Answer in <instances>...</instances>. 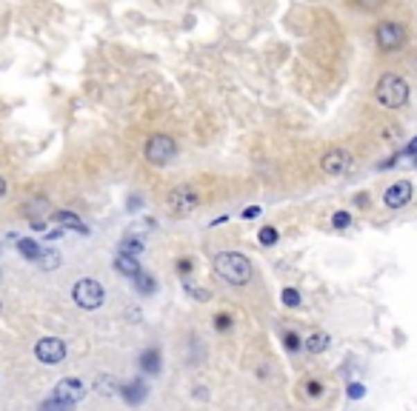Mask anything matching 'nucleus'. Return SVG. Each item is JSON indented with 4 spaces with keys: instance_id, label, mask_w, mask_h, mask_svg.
<instances>
[{
    "instance_id": "1",
    "label": "nucleus",
    "mask_w": 417,
    "mask_h": 411,
    "mask_svg": "<svg viewBox=\"0 0 417 411\" xmlns=\"http://www.w3.org/2000/svg\"><path fill=\"white\" fill-rule=\"evenodd\" d=\"M215 272L220 280H226L231 286H246L251 280V263L240 252H220L215 257Z\"/></svg>"
},
{
    "instance_id": "2",
    "label": "nucleus",
    "mask_w": 417,
    "mask_h": 411,
    "mask_svg": "<svg viewBox=\"0 0 417 411\" xmlns=\"http://www.w3.org/2000/svg\"><path fill=\"white\" fill-rule=\"evenodd\" d=\"M375 98L386 109H400L409 100V83L400 75H383L378 89H375Z\"/></svg>"
},
{
    "instance_id": "3",
    "label": "nucleus",
    "mask_w": 417,
    "mask_h": 411,
    "mask_svg": "<svg viewBox=\"0 0 417 411\" xmlns=\"http://www.w3.org/2000/svg\"><path fill=\"white\" fill-rule=\"evenodd\" d=\"M175 155H177L175 137H169V134H152L149 137V143H146V160L152 166H166V163L175 160Z\"/></svg>"
},
{
    "instance_id": "4",
    "label": "nucleus",
    "mask_w": 417,
    "mask_h": 411,
    "mask_svg": "<svg viewBox=\"0 0 417 411\" xmlns=\"http://www.w3.org/2000/svg\"><path fill=\"white\" fill-rule=\"evenodd\" d=\"M166 206H169V211L175 217H186V214H192L200 206V195L192 186H177V189H172L166 195Z\"/></svg>"
},
{
    "instance_id": "5",
    "label": "nucleus",
    "mask_w": 417,
    "mask_h": 411,
    "mask_svg": "<svg viewBox=\"0 0 417 411\" xmlns=\"http://www.w3.org/2000/svg\"><path fill=\"white\" fill-rule=\"evenodd\" d=\"M72 297H75V303H78L80 308H89V311H91V308H98V306L103 303V286H100L98 280H91V277L78 280Z\"/></svg>"
},
{
    "instance_id": "6",
    "label": "nucleus",
    "mask_w": 417,
    "mask_h": 411,
    "mask_svg": "<svg viewBox=\"0 0 417 411\" xmlns=\"http://www.w3.org/2000/svg\"><path fill=\"white\" fill-rule=\"evenodd\" d=\"M375 37H378V46L383 52H395L406 43V29L395 20H383L378 26V32H375Z\"/></svg>"
},
{
    "instance_id": "7",
    "label": "nucleus",
    "mask_w": 417,
    "mask_h": 411,
    "mask_svg": "<svg viewBox=\"0 0 417 411\" xmlns=\"http://www.w3.org/2000/svg\"><path fill=\"white\" fill-rule=\"evenodd\" d=\"M320 168L329 177H340V175H346L352 168V155L343 152V149H329L326 155L320 157Z\"/></svg>"
},
{
    "instance_id": "8",
    "label": "nucleus",
    "mask_w": 417,
    "mask_h": 411,
    "mask_svg": "<svg viewBox=\"0 0 417 411\" xmlns=\"http://www.w3.org/2000/svg\"><path fill=\"white\" fill-rule=\"evenodd\" d=\"M35 357L40 362H49V366H55V362H60L66 357V343L60 340V337H40L37 346H35Z\"/></svg>"
},
{
    "instance_id": "9",
    "label": "nucleus",
    "mask_w": 417,
    "mask_h": 411,
    "mask_svg": "<svg viewBox=\"0 0 417 411\" xmlns=\"http://www.w3.org/2000/svg\"><path fill=\"white\" fill-rule=\"evenodd\" d=\"M411 183L409 180H398V183H391L389 189H386V195H383V203L389 206V209H403L409 200H411Z\"/></svg>"
},
{
    "instance_id": "10",
    "label": "nucleus",
    "mask_w": 417,
    "mask_h": 411,
    "mask_svg": "<svg viewBox=\"0 0 417 411\" xmlns=\"http://www.w3.org/2000/svg\"><path fill=\"white\" fill-rule=\"evenodd\" d=\"M55 397L57 400H63V403H80L83 397H86V385L80 383V380H75V377H69V380H60L57 383V389H55Z\"/></svg>"
},
{
    "instance_id": "11",
    "label": "nucleus",
    "mask_w": 417,
    "mask_h": 411,
    "mask_svg": "<svg viewBox=\"0 0 417 411\" xmlns=\"http://www.w3.org/2000/svg\"><path fill=\"white\" fill-rule=\"evenodd\" d=\"M114 269H118L121 274H126V277H137L143 272L141 263H137V257H132V254H118V257H114Z\"/></svg>"
},
{
    "instance_id": "12",
    "label": "nucleus",
    "mask_w": 417,
    "mask_h": 411,
    "mask_svg": "<svg viewBox=\"0 0 417 411\" xmlns=\"http://www.w3.org/2000/svg\"><path fill=\"white\" fill-rule=\"evenodd\" d=\"M118 392L123 394V400H126V403L137 405V403H143V397H146V385H143L141 380H134V383H126L123 389H118Z\"/></svg>"
},
{
    "instance_id": "13",
    "label": "nucleus",
    "mask_w": 417,
    "mask_h": 411,
    "mask_svg": "<svg viewBox=\"0 0 417 411\" xmlns=\"http://www.w3.org/2000/svg\"><path fill=\"white\" fill-rule=\"evenodd\" d=\"M141 369H143L146 374H157V371H160V351H157V349H146V351L141 354Z\"/></svg>"
},
{
    "instance_id": "14",
    "label": "nucleus",
    "mask_w": 417,
    "mask_h": 411,
    "mask_svg": "<svg viewBox=\"0 0 417 411\" xmlns=\"http://www.w3.org/2000/svg\"><path fill=\"white\" fill-rule=\"evenodd\" d=\"M52 217H55L57 223H63V226H72V229H75V231H80V234H89V229L80 223V217H78V214H72V211H55Z\"/></svg>"
},
{
    "instance_id": "15",
    "label": "nucleus",
    "mask_w": 417,
    "mask_h": 411,
    "mask_svg": "<svg viewBox=\"0 0 417 411\" xmlns=\"http://www.w3.org/2000/svg\"><path fill=\"white\" fill-rule=\"evenodd\" d=\"M17 252L26 257V260H40L43 257V252H40V246L35 243V240H29V237H23V240H17Z\"/></svg>"
},
{
    "instance_id": "16",
    "label": "nucleus",
    "mask_w": 417,
    "mask_h": 411,
    "mask_svg": "<svg viewBox=\"0 0 417 411\" xmlns=\"http://www.w3.org/2000/svg\"><path fill=\"white\" fill-rule=\"evenodd\" d=\"M306 349L312 354H320V351H326L329 349V334H323V331H314L309 340H306Z\"/></svg>"
},
{
    "instance_id": "17",
    "label": "nucleus",
    "mask_w": 417,
    "mask_h": 411,
    "mask_svg": "<svg viewBox=\"0 0 417 411\" xmlns=\"http://www.w3.org/2000/svg\"><path fill=\"white\" fill-rule=\"evenodd\" d=\"M134 286H137V292H141V295H152L154 288H157L154 277H152V274H146V272H141V274L134 277Z\"/></svg>"
},
{
    "instance_id": "18",
    "label": "nucleus",
    "mask_w": 417,
    "mask_h": 411,
    "mask_svg": "<svg viewBox=\"0 0 417 411\" xmlns=\"http://www.w3.org/2000/svg\"><path fill=\"white\" fill-rule=\"evenodd\" d=\"M141 252H143V243H141V240H134V237H129V240H123V243H121V254L137 257Z\"/></svg>"
},
{
    "instance_id": "19",
    "label": "nucleus",
    "mask_w": 417,
    "mask_h": 411,
    "mask_svg": "<svg viewBox=\"0 0 417 411\" xmlns=\"http://www.w3.org/2000/svg\"><path fill=\"white\" fill-rule=\"evenodd\" d=\"M37 411H72V405L63 403V400H57V397H52V400L40 403V408H37Z\"/></svg>"
},
{
    "instance_id": "20",
    "label": "nucleus",
    "mask_w": 417,
    "mask_h": 411,
    "mask_svg": "<svg viewBox=\"0 0 417 411\" xmlns=\"http://www.w3.org/2000/svg\"><path fill=\"white\" fill-rule=\"evenodd\" d=\"M258 240H260L263 246H274V243H277V229L263 226V229H260V234H258Z\"/></svg>"
},
{
    "instance_id": "21",
    "label": "nucleus",
    "mask_w": 417,
    "mask_h": 411,
    "mask_svg": "<svg viewBox=\"0 0 417 411\" xmlns=\"http://www.w3.org/2000/svg\"><path fill=\"white\" fill-rule=\"evenodd\" d=\"M186 292L195 297V300H212V292H208V288H197V286H186Z\"/></svg>"
},
{
    "instance_id": "22",
    "label": "nucleus",
    "mask_w": 417,
    "mask_h": 411,
    "mask_svg": "<svg viewBox=\"0 0 417 411\" xmlns=\"http://www.w3.org/2000/svg\"><path fill=\"white\" fill-rule=\"evenodd\" d=\"M283 306H300V295H297V288H283Z\"/></svg>"
},
{
    "instance_id": "23",
    "label": "nucleus",
    "mask_w": 417,
    "mask_h": 411,
    "mask_svg": "<svg viewBox=\"0 0 417 411\" xmlns=\"http://www.w3.org/2000/svg\"><path fill=\"white\" fill-rule=\"evenodd\" d=\"M332 223H335V229H346V226H349V223H352V217H349V214H346V211H337V214L332 217Z\"/></svg>"
},
{
    "instance_id": "24",
    "label": "nucleus",
    "mask_w": 417,
    "mask_h": 411,
    "mask_svg": "<svg viewBox=\"0 0 417 411\" xmlns=\"http://www.w3.org/2000/svg\"><path fill=\"white\" fill-rule=\"evenodd\" d=\"M40 263H43V269H57V263H60V257L52 252V254H46V257H40Z\"/></svg>"
},
{
    "instance_id": "25",
    "label": "nucleus",
    "mask_w": 417,
    "mask_h": 411,
    "mask_svg": "<svg viewBox=\"0 0 417 411\" xmlns=\"http://www.w3.org/2000/svg\"><path fill=\"white\" fill-rule=\"evenodd\" d=\"M306 394H309V397H320V394H323V385H320L317 380H309V383H306Z\"/></svg>"
},
{
    "instance_id": "26",
    "label": "nucleus",
    "mask_w": 417,
    "mask_h": 411,
    "mask_svg": "<svg viewBox=\"0 0 417 411\" xmlns=\"http://www.w3.org/2000/svg\"><path fill=\"white\" fill-rule=\"evenodd\" d=\"M286 349H289V351H297V349H300V337H297V334H286Z\"/></svg>"
},
{
    "instance_id": "27",
    "label": "nucleus",
    "mask_w": 417,
    "mask_h": 411,
    "mask_svg": "<svg viewBox=\"0 0 417 411\" xmlns=\"http://www.w3.org/2000/svg\"><path fill=\"white\" fill-rule=\"evenodd\" d=\"M177 272H180V274H183V277H186V274H189V272H192V260H189V257H183V260H180V263H177Z\"/></svg>"
},
{
    "instance_id": "28",
    "label": "nucleus",
    "mask_w": 417,
    "mask_h": 411,
    "mask_svg": "<svg viewBox=\"0 0 417 411\" xmlns=\"http://www.w3.org/2000/svg\"><path fill=\"white\" fill-rule=\"evenodd\" d=\"M215 326L223 331V329H229V326H231V317H229V314H218V317H215Z\"/></svg>"
},
{
    "instance_id": "29",
    "label": "nucleus",
    "mask_w": 417,
    "mask_h": 411,
    "mask_svg": "<svg viewBox=\"0 0 417 411\" xmlns=\"http://www.w3.org/2000/svg\"><path fill=\"white\" fill-rule=\"evenodd\" d=\"M355 3H357V6H363V9H378V6L383 3V0H355Z\"/></svg>"
},
{
    "instance_id": "30",
    "label": "nucleus",
    "mask_w": 417,
    "mask_h": 411,
    "mask_svg": "<svg viewBox=\"0 0 417 411\" xmlns=\"http://www.w3.org/2000/svg\"><path fill=\"white\" fill-rule=\"evenodd\" d=\"M349 397H355V400L363 397V385H360V383H352V385H349Z\"/></svg>"
},
{
    "instance_id": "31",
    "label": "nucleus",
    "mask_w": 417,
    "mask_h": 411,
    "mask_svg": "<svg viewBox=\"0 0 417 411\" xmlns=\"http://www.w3.org/2000/svg\"><path fill=\"white\" fill-rule=\"evenodd\" d=\"M258 214H260V206H251V209H246V211H243V220H254Z\"/></svg>"
},
{
    "instance_id": "32",
    "label": "nucleus",
    "mask_w": 417,
    "mask_h": 411,
    "mask_svg": "<svg viewBox=\"0 0 417 411\" xmlns=\"http://www.w3.org/2000/svg\"><path fill=\"white\" fill-rule=\"evenodd\" d=\"M406 152H409V155H417V137L409 143V149H406Z\"/></svg>"
},
{
    "instance_id": "33",
    "label": "nucleus",
    "mask_w": 417,
    "mask_h": 411,
    "mask_svg": "<svg viewBox=\"0 0 417 411\" xmlns=\"http://www.w3.org/2000/svg\"><path fill=\"white\" fill-rule=\"evenodd\" d=\"M3 195H6V180L0 177V198H3Z\"/></svg>"
}]
</instances>
